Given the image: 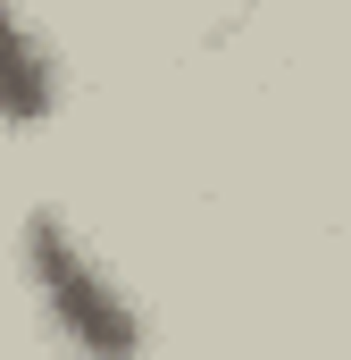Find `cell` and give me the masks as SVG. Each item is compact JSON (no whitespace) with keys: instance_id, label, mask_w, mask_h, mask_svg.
I'll list each match as a JSON object with an SVG mask.
<instances>
[{"instance_id":"cell-1","label":"cell","mask_w":351,"mask_h":360,"mask_svg":"<svg viewBox=\"0 0 351 360\" xmlns=\"http://www.w3.org/2000/svg\"><path fill=\"white\" fill-rule=\"evenodd\" d=\"M25 276L42 293V319L84 360H143V310L126 302V285L109 276V260L67 218H34L25 226Z\"/></svg>"},{"instance_id":"cell-2","label":"cell","mask_w":351,"mask_h":360,"mask_svg":"<svg viewBox=\"0 0 351 360\" xmlns=\"http://www.w3.org/2000/svg\"><path fill=\"white\" fill-rule=\"evenodd\" d=\"M51 101H59V59H51V42H42L34 25L0 17V117H8V126H34V117H51Z\"/></svg>"}]
</instances>
